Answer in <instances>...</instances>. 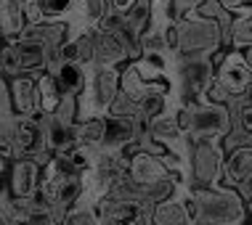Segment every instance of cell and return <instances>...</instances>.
Returning <instances> with one entry per match:
<instances>
[{"label":"cell","instance_id":"6da1fadb","mask_svg":"<svg viewBox=\"0 0 252 225\" xmlns=\"http://www.w3.org/2000/svg\"><path fill=\"white\" fill-rule=\"evenodd\" d=\"M189 204L196 225H250L247 201L236 188H189Z\"/></svg>","mask_w":252,"mask_h":225},{"label":"cell","instance_id":"7a4b0ae2","mask_svg":"<svg viewBox=\"0 0 252 225\" xmlns=\"http://www.w3.org/2000/svg\"><path fill=\"white\" fill-rule=\"evenodd\" d=\"M178 119L183 133L191 141H223L234 130V114L228 106L215 104V101H191V104H181Z\"/></svg>","mask_w":252,"mask_h":225},{"label":"cell","instance_id":"3957f363","mask_svg":"<svg viewBox=\"0 0 252 225\" xmlns=\"http://www.w3.org/2000/svg\"><path fill=\"white\" fill-rule=\"evenodd\" d=\"M226 51V35L215 19L189 13L175 22V53L178 56H218Z\"/></svg>","mask_w":252,"mask_h":225},{"label":"cell","instance_id":"277c9868","mask_svg":"<svg viewBox=\"0 0 252 225\" xmlns=\"http://www.w3.org/2000/svg\"><path fill=\"white\" fill-rule=\"evenodd\" d=\"M3 143L11 146L16 156H35L43 167L53 159L40 117H22V114L3 117Z\"/></svg>","mask_w":252,"mask_h":225},{"label":"cell","instance_id":"5b68a950","mask_svg":"<svg viewBox=\"0 0 252 225\" xmlns=\"http://www.w3.org/2000/svg\"><path fill=\"white\" fill-rule=\"evenodd\" d=\"M215 85L210 87L207 101L226 106L228 98L244 93L252 85V69L239 48H226L215 56Z\"/></svg>","mask_w":252,"mask_h":225},{"label":"cell","instance_id":"8992f818","mask_svg":"<svg viewBox=\"0 0 252 225\" xmlns=\"http://www.w3.org/2000/svg\"><path fill=\"white\" fill-rule=\"evenodd\" d=\"M122 69L114 66H88V87L80 95V119L104 117L112 112V104L120 95Z\"/></svg>","mask_w":252,"mask_h":225},{"label":"cell","instance_id":"52a82bcc","mask_svg":"<svg viewBox=\"0 0 252 225\" xmlns=\"http://www.w3.org/2000/svg\"><path fill=\"white\" fill-rule=\"evenodd\" d=\"M226 167V148L223 141H191L186 165V186L189 188H213L223 183Z\"/></svg>","mask_w":252,"mask_h":225},{"label":"cell","instance_id":"ba28073f","mask_svg":"<svg viewBox=\"0 0 252 225\" xmlns=\"http://www.w3.org/2000/svg\"><path fill=\"white\" fill-rule=\"evenodd\" d=\"M215 56H178L175 58V77H178L181 101H204L210 87L215 85Z\"/></svg>","mask_w":252,"mask_h":225},{"label":"cell","instance_id":"9c48e42d","mask_svg":"<svg viewBox=\"0 0 252 225\" xmlns=\"http://www.w3.org/2000/svg\"><path fill=\"white\" fill-rule=\"evenodd\" d=\"M48 48L40 40L32 37H16V40H5L3 45V77H19V74H43L48 72Z\"/></svg>","mask_w":252,"mask_h":225},{"label":"cell","instance_id":"30bf717a","mask_svg":"<svg viewBox=\"0 0 252 225\" xmlns=\"http://www.w3.org/2000/svg\"><path fill=\"white\" fill-rule=\"evenodd\" d=\"M101 225H154V204L144 199H106L98 201Z\"/></svg>","mask_w":252,"mask_h":225},{"label":"cell","instance_id":"8fae6325","mask_svg":"<svg viewBox=\"0 0 252 225\" xmlns=\"http://www.w3.org/2000/svg\"><path fill=\"white\" fill-rule=\"evenodd\" d=\"M43 183V165L35 156H16L11 169L3 175V186L11 191L13 199H32Z\"/></svg>","mask_w":252,"mask_h":225},{"label":"cell","instance_id":"7c38bea8","mask_svg":"<svg viewBox=\"0 0 252 225\" xmlns=\"http://www.w3.org/2000/svg\"><path fill=\"white\" fill-rule=\"evenodd\" d=\"M130 154V167H127V178L138 186H154V183H162L167 178H173V169H170L165 162L157 154H149L144 148H127Z\"/></svg>","mask_w":252,"mask_h":225},{"label":"cell","instance_id":"4fadbf2b","mask_svg":"<svg viewBox=\"0 0 252 225\" xmlns=\"http://www.w3.org/2000/svg\"><path fill=\"white\" fill-rule=\"evenodd\" d=\"M106 130H104V146L101 151H127L138 143V135L146 130L135 117H117V114H106Z\"/></svg>","mask_w":252,"mask_h":225},{"label":"cell","instance_id":"5bb4252c","mask_svg":"<svg viewBox=\"0 0 252 225\" xmlns=\"http://www.w3.org/2000/svg\"><path fill=\"white\" fill-rule=\"evenodd\" d=\"M8 90H11L13 112L16 114H22V117H43V112H40L37 74H19V77H11L8 80Z\"/></svg>","mask_w":252,"mask_h":225},{"label":"cell","instance_id":"9a60e30c","mask_svg":"<svg viewBox=\"0 0 252 225\" xmlns=\"http://www.w3.org/2000/svg\"><path fill=\"white\" fill-rule=\"evenodd\" d=\"M154 225H196L189 204V186H183L175 196L159 201L154 207Z\"/></svg>","mask_w":252,"mask_h":225},{"label":"cell","instance_id":"2e32d148","mask_svg":"<svg viewBox=\"0 0 252 225\" xmlns=\"http://www.w3.org/2000/svg\"><path fill=\"white\" fill-rule=\"evenodd\" d=\"M93 37H96V66H114V69H122V66L130 64V53L125 51V45L120 43L117 37H112L106 29L96 27L93 29Z\"/></svg>","mask_w":252,"mask_h":225},{"label":"cell","instance_id":"e0dca14e","mask_svg":"<svg viewBox=\"0 0 252 225\" xmlns=\"http://www.w3.org/2000/svg\"><path fill=\"white\" fill-rule=\"evenodd\" d=\"M61 56L64 61H72V64H83V66H93L96 64V37H93V29H74L69 40L61 48Z\"/></svg>","mask_w":252,"mask_h":225},{"label":"cell","instance_id":"ac0fdd59","mask_svg":"<svg viewBox=\"0 0 252 225\" xmlns=\"http://www.w3.org/2000/svg\"><path fill=\"white\" fill-rule=\"evenodd\" d=\"M43 130H45V143L53 154L66 151L77 143V125H69L59 117V114H43Z\"/></svg>","mask_w":252,"mask_h":225},{"label":"cell","instance_id":"d6986e66","mask_svg":"<svg viewBox=\"0 0 252 225\" xmlns=\"http://www.w3.org/2000/svg\"><path fill=\"white\" fill-rule=\"evenodd\" d=\"M112 13V0H74L72 27L74 29H96Z\"/></svg>","mask_w":252,"mask_h":225},{"label":"cell","instance_id":"ffe728a7","mask_svg":"<svg viewBox=\"0 0 252 225\" xmlns=\"http://www.w3.org/2000/svg\"><path fill=\"white\" fill-rule=\"evenodd\" d=\"M72 35V24L69 22H40V24H27L22 37L40 40L48 51H59L64 48V43Z\"/></svg>","mask_w":252,"mask_h":225},{"label":"cell","instance_id":"44dd1931","mask_svg":"<svg viewBox=\"0 0 252 225\" xmlns=\"http://www.w3.org/2000/svg\"><path fill=\"white\" fill-rule=\"evenodd\" d=\"M27 24L30 22H27L24 0H0V32H3V43L22 37Z\"/></svg>","mask_w":252,"mask_h":225},{"label":"cell","instance_id":"7402d4cb","mask_svg":"<svg viewBox=\"0 0 252 225\" xmlns=\"http://www.w3.org/2000/svg\"><path fill=\"white\" fill-rule=\"evenodd\" d=\"M252 172V148L242 146L234 151H226V167H223V183L220 186L239 188V183Z\"/></svg>","mask_w":252,"mask_h":225},{"label":"cell","instance_id":"603a6c76","mask_svg":"<svg viewBox=\"0 0 252 225\" xmlns=\"http://www.w3.org/2000/svg\"><path fill=\"white\" fill-rule=\"evenodd\" d=\"M51 74H56L64 95H77L80 98V95L85 93V87H88V66H83V64L64 61V64H61L56 72H51Z\"/></svg>","mask_w":252,"mask_h":225},{"label":"cell","instance_id":"cb8c5ba5","mask_svg":"<svg viewBox=\"0 0 252 225\" xmlns=\"http://www.w3.org/2000/svg\"><path fill=\"white\" fill-rule=\"evenodd\" d=\"M37 90H40V112L43 114H53L59 109V104L64 101V90H61L56 74L51 72L37 74Z\"/></svg>","mask_w":252,"mask_h":225},{"label":"cell","instance_id":"d4e9b609","mask_svg":"<svg viewBox=\"0 0 252 225\" xmlns=\"http://www.w3.org/2000/svg\"><path fill=\"white\" fill-rule=\"evenodd\" d=\"M106 117V114H104ZM104 117H93V119H80L77 122V143H83V146H91L101 151V146H104V130H106V122Z\"/></svg>","mask_w":252,"mask_h":225},{"label":"cell","instance_id":"484cf974","mask_svg":"<svg viewBox=\"0 0 252 225\" xmlns=\"http://www.w3.org/2000/svg\"><path fill=\"white\" fill-rule=\"evenodd\" d=\"M231 48H247L252 45V5L234 13V24H231Z\"/></svg>","mask_w":252,"mask_h":225},{"label":"cell","instance_id":"4316f807","mask_svg":"<svg viewBox=\"0 0 252 225\" xmlns=\"http://www.w3.org/2000/svg\"><path fill=\"white\" fill-rule=\"evenodd\" d=\"M61 225H101V217H98V207L85 199H80L69 212L64 215Z\"/></svg>","mask_w":252,"mask_h":225},{"label":"cell","instance_id":"83f0119b","mask_svg":"<svg viewBox=\"0 0 252 225\" xmlns=\"http://www.w3.org/2000/svg\"><path fill=\"white\" fill-rule=\"evenodd\" d=\"M45 22H72L74 0H40Z\"/></svg>","mask_w":252,"mask_h":225},{"label":"cell","instance_id":"f1b7e54d","mask_svg":"<svg viewBox=\"0 0 252 225\" xmlns=\"http://www.w3.org/2000/svg\"><path fill=\"white\" fill-rule=\"evenodd\" d=\"M3 225H59V220H56V215H53V209H48V207H37L32 209L27 217H22V220H3Z\"/></svg>","mask_w":252,"mask_h":225},{"label":"cell","instance_id":"f546056e","mask_svg":"<svg viewBox=\"0 0 252 225\" xmlns=\"http://www.w3.org/2000/svg\"><path fill=\"white\" fill-rule=\"evenodd\" d=\"M202 3L204 0H170V16H173V22H178V19L194 13Z\"/></svg>","mask_w":252,"mask_h":225},{"label":"cell","instance_id":"4dcf8cb0","mask_svg":"<svg viewBox=\"0 0 252 225\" xmlns=\"http://www.w3.org/2000/svg\"><path fill=\"white\" fill-rule=\"evenodd\" d=\"M218 3H220L223 8H228L231 13H239L242 8H247V5H252V0H218Z\"/></svg>","mask_w":252,"mask_h":225},{"label":"cell","instance_id":"1f68e13d","mask_svg":"<svg viewBox=\"0 0 252 225\" xmlns=\"http://www.w3.org/2000/svg\"><path fill=\"white\" fill-rule=\"evenodd\" d=\"M236 191L242 194V199H244V201H252V172L239 183V188H236Z\"/></svg>","mask_w":252,"mask_h":225},{"label":"cell","instance_id":"d6a6232c","mask_svg":"<svg viewBox=\"0 0 252 225\" xmlns=\"http://www.w3.org/2000/svg\"><path fill=\"white\" fill-rule=\"evenodd\" d=\"M135 3H138V0H112V11H117V13H127Z\"/></svg>","mask_w":252,"mask_h":225},{"label":"cell","instance_id":"836d02e7","mask_svg":"<svg viewBox=\"0 0 252 225\" xmlns=\"http://www.w3.org/2000/svg\"><path fill=\"white\" fill-rule=\"evenodd\" d=\"M234 125H236V122H234ZM239 125H244V127H247V130H252V109H250V112H244V114H242Z\"/></svg>","mask_w":252,"mask_h":225},{"label":"cell","instance_id":"e575fe53","mask_svg":"<svg viewBox=\"0 0 252 225\" xmlns=\"http://www.w3.org/2000/svg\"><path fill=\"white\" fill-rule=\"evenodd\" d=\"M242 53H244V58H247V64H250V69H252V45L242 48Z\"/></svg>","mask_w":252,"mask_h":225},{"label":"cell","instance_id":"d590c367","mask_svg":"<svg viewBox=\"0 0 252 225\" xmlns=\"http://www.w3.org/2000/svg\"><path fill=\"white\" fill-rule=\"evenodd\" d=\"M247 215H250V225H252V201H247Z\"/></svg>","mask_w":252,"mask_h":225}]
</instances>
